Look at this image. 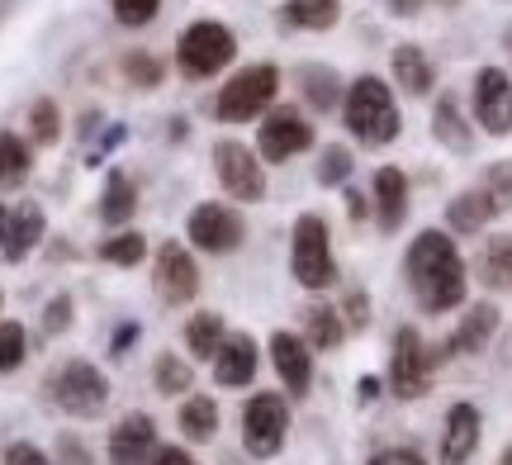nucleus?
<instances>
[{"mask_svg": "<svg viewBox=\"0 0 512 465\" xmlns=\"http://www.w3.org/2000/svg\"><path fill=\"white\" fill-rule=\"evenodd\" d=\"M252 375H256V342L242 333L223 337L219 356H214V380L238 390V385H252Z\"/></svg>", "mask_w": 512, "mask_h": 465, "instance_id": "obj_18", "label": "nucleus"}, {"mask_svg": "<svg viewBox=\"0 0 512 465\" xmlns=\"http://www.w3.org/2000/svg\"><path fill=\"white\" fill-rule=\"evenodd\" d=\"M157 461V423L147 413H128L110 432V465H152Z\"/></svg>", "mask_w": 512, "mask_h": 465, "instance_id": "obj_14", "label": "nucleus"}, {"mask_svg": "<svg viewBox=\"0 0 512 465\" xmlns=\"http://www.w3.org/2000/svg\"><path fill=\"white\" fill-rule=\"evenodd\" d=\"M394 81L408 95H427L437 86V72H432V62H427V53H422L418 43H399L394 48Z\"/></svg>", "mask_w": 512, "mask_h": 465, "instance_id": "obj_20", "label": "nucleus"}, {"mask_svg": "<svg viewBox=\"0 0 512 465\" xmlns=\"http://www.w3.org/2000/svg\"><path fill=\"white\" fill-rule=\"evenodd\" d=\"M5 224H10V209L0 205V247H5Z\"/></svg>", "mask_w": 512, "mask_h": 465, "instance_id": "obj_47", "label": "nucleus"}, {"mask_svg": "<svg viewBox=\"0 0 512 465\" xmlns=\"http://www.w3.org/2000/svg\"><path fill=\"white\" fill-rule=\"evenodd\" d=\"M124 76L133 81V86H143V91H152V86H162V62L152 53H124Z\"/></svg>", "mask_w": 512, "mask_h": 465, "instance_id": "obj_35", "label": "nucleus"}, {"mask_svg": "<svg viewBox=\"0 0 512 465\" xmlns=\"http://www.w3.org/2000/svg\"><path fill=\"white\" fill-rule=\"evenodd\" d=\"M285 24L290 29H309V34H323V29H332L337 19H342V5L337 0H285Z\"/></svg>", "mask_w": 512, "mask_h": 465, "instance_id": "obj_24", "label": "nucleus"}, {"mask_svg": "<svg viewBox=\"0 0 512 465\" xmlns=\"http://www.w3.org/2000/svg\"><path fill=\"white\" fill-rule=\"evenodd\" d=\"M484 190H489V200L498 205V214H503V209H512V162H498V167H489V176H484Z\"/></svg>", "mask_w": 512, "mask_h": 465, "instance_id": "obj_38", "label": "nucleus"}, {"mask_svg": "<svg viewBox=\"0 0 512 465\" xmlns=\"http://www.w3.org/2000/svg\"><path fill=\"white\" fill-rule=\"evenodd\" d=\"M152 465H200V461H195L190 451H181V447H162V451H157V461H152Z\"/></svg>", "mask_w": 512, "mask_h": 465, "instance_id": "obj_43", "label": "nucleus"}, {"mask_svg": "<svg viewBox=\"0 0 512 465\" xmlns=\"http://www.w3.org/2000/svg\"><path fill=\"white\" fill-rule=\"evenodd\" d=\"M299 81H304V95H309L313 110H332V105H337V91H342L337 72H328V67H304Z\"/></svg>", "mask_w": 512, "mask_h": 465, "instance_id": "obj_30", "label": "nucleus"}, {"mask_svg": "<svg viewBox=\"0 0 512 465\" xmlns=\"http://www.w3.org/2000/svg\"><path fill=\"white\" fill-rule=\"evenodd\" d=\"M185 342H190V352H195V356H219V347H223V318L219 314H195V318H190V328H185Z\"/></svg>", "mask_w": 512, "mask_h": 465, "instance_id": "obj_29", "label": "nucleus"}, {"mask_svg": "<svg viewBox=\"0 0 512 465\" xmlns=\"http://www.w3.org/2000/svg\"><path fill=\"white\" fill-rule=\"evenodd\" d=\"M498 465H512V447H508V451H503V461H498Z\"/></svg>", "mask_w": 512, "mask_h": 465, "instance_id": "obj_48", "label": "nucleus"}, {"mask_svg": "<svg viewBox=\"0 0 512 465\" xmlns=\"http://www.w3.org/2000/svg\"><path fill=\"white\" fill-rule=\"evenodd\" d=\"M347 176H351V152L347 148L323 152V162H318V181H323V186H342Z\"/></svg>", "mask_w": 512, "mask_h": 465, "instance_id": "obj_39", "label": "nucleus"}, {"mask_svg": "<svg viewBox=\"0 0 512 465\" xmlns=\"http://www.w3.org/2000/svg\"><path fill=\"white\" fill-rule=\"evenodd\" d=\"M5 465H53V461H48L34 442H10V447H5Z\"/></svg>", "mask_w": 512, "mask_h": 465, "instance_id": "obj_40", "label": "nucleus"}, {"mask_svg": "<svg viewBox=\"0 0 512 465\" xmlns=\"http://www.w3.org/2000/svg\"><path fill=\"white\" fill-rule=\"evenodd\" d=\"M233 57H238V38H233L228 24H214V19L190 24V29L181 34V43H176V62H181V72L195 76V81L219 76Z\"/></svg>", "mask_w": 512, "mask_h": 465, "instance_id": "obj_5", "label": "nucleus"}, {"mask_svg": "<svg viewBox=\"0 0 512 465\" xmlns=\"http://www.w3.org/2000/svg\"><path fill=\"white\" fill-rule=\"evenodd\" d=\"M48 394H53L57 409L72 413V418H100L105 404H110V380H105V371L91 366V361H67V366L53 371Z\"/></svg>", "mask_w": 512, "mask_h": 465, "instance_id": "obj_3", "label": "nucleus"}, {"mask_svg": "<svg viewBox=\"0 0 512 465\" xmlns=\"http://www.w3.org/2000/svg\"><path fill=\"white\" fill-rule=\"evenodd\" d=\"M432 129H437V138L451 152H470V148H475V133H470V124H465V114H460V100H456V95H441V100H437Z\"/></svg>", "mask_w": 512, "mask_h": 465, "instance_id": "obj_23", "label": "nucleus"}, {"mask_svg": "<svg viewBox=\"0 0 512 465\" xmlns=\"http://www.w3.org/2000/svg\"><path fill=\"white\" fill-rule=\"evenodd\" d=\"M479 447V409L475 404H456L446 413V432H441V461L465 465Z\"/></svg>", "mask_w": 512, "mask_h": 465, "instance_id": "obj_16", "label": "nucleus"}, {"mask_svg": "<svg viewBox=\"0 0 512 465\" xmlns=\"http://www.w3.org/2000/svg\"><path fill=\"white\" fill-rule=\"evenodd\" d=\"M475 119L484 133H512V76L503 67H484L475 76Z\"/></svg>", "mask_w": 512, "mask_h": 465, "instance_id": "obj_11", "label": "nucleus"}, {"mask_svg": "<svg viewBox=\"0 0 512 465\" xmlns=\"http://www.w3.org/2000/svg\"><path fill=\"white\" fill-rule=\"evenodd\" d=\"M133 209H138V190H133V181H128L124 171H110L105 200H100V219H105V224H128Z\"/></svg>", "mask_w": 512, "mask_h": 465, "instance_id": "obj_27", "label": "nucleus"}, {"mask_svg": "<svg viewBox=\"0 0 512 465\" xmlns=\"http://www.w3.org/2000/svg\"><path fill=\"white\" fill-rule=\"evenodd\" d=\"M347 129L366 143V148H384L399 138V105H394V91L384 86L380 76H356L347 86Z\"/></svg>", "mask_w": 512, "mask_h": 465, "instance_id": "obj_2", "label": "nucleus"}, {"mask_svg": "<svg viewBox=\"0 0 512 465\" xmlns=\"http://www.w3.org/2000/svg\"><path fill=\"white\" fill-rule=\"evenodd\" d=\"M67 461H72V465H91V461H86V451H81V442H72V437H62V465H67Z\"/></svg>", "mask_w": 512, "mask_h": 465, "instance_id": "obj_44", "label": "nucleus"}, {"mask_svg": "<svg viewBox=\"0 0 512 465\" xmlns=\"http://www.w3.org/2000/svg\"><path fill=\"white\" fill-rule=\"evenodd\" d=\"M498 214V205L489 200V190H465L460 200H451V209H446V224L456 228V233H479V228L489 224Z\"/></svg>", "mask_w": 512, "mask_h": 465, "instance_id": "obj_22", "label": "nucleus"}, {"mask_svg": "<svg viewBox=\"0 0 512 465\" xmlns=\"http://www.w3.org/2000/svg\"><path fill=\"white\" fill-rule=\"evenodd\" d=\"M147 252L143 233H119V238H110L105 247H100V257L110 261V266H138Z\"/></svg>", "mask_w": 512, "mask_h": 465, "instance_id": "obj_34", "label": "nucleus"}, {"mask_svg": "<svg viewBox=\"0 0 512 465\" xmlns=\"http://www.w3.org/2000/svg\"><path fill=\"white\" fill-rule=\"evenodd\" d=\"M242 214L228 205H200L190 214V242L204 252H238L242 247Z\"/></svg>", "mask_w": 512, "mask_h": 465, "instance_id": "obj_12", "label": "nucleus"}, {"mask_svg": "<svg viewBox=\"0 0 512 465\" xmlns=\"http://www.w3.org/2000/svg\"><path fill=\"white\" fill-rule=\"evenodd\" d=\"M275 91H280V72H275L271 62L242 67V72L219 91V100H214V114H219L223 124H247V119H256V114L271 110Z\"/></svg>", "mask_w": 512, "mask_h": 465, "instance_id": "obj_4", "label": "nucleus"}, {"mask_svg": "<svg viewBox=\"0 0 512 465\" xmlns=\"http://www.w3.org/2000/svg\"><path fill=\"white\" fill-rule=\"evenodd\" d=\"M214 171H219V186L233 195V200H261L266 195V171L256 167V152L233 143V138H223L214 143Z\"/></svg>", "mask_w": 512, "mask_h": 465, "instance_id": "obj_8", "label": "nucleus"}, {"mask_svg": "<svg viewBox=\"0 0 512 465\" xmlns=\"http://www.w3.org/2000/svg\"><path fill=\"white\" fill-rule=\"evenodd\" d=\"M67 323H72V299L57 295L53 304H48V314H43V328H48V333H62Z\"/></svg>", "mask_w": 512, "mask_h": 465, "instance_id": "obj_41", "label": "nucleus"}, {"mask_svg": "<svg viewBox=\"0 0 512 465\" xmlns=\"http://www.w3.org/2000/svg\"><path fill=\"white\" fill-rule=\"evenodd\" d=\"M290 266H294V280L304 290H328L337 280V261H332V247H328V224L318 214H304L294 224V242H290Z\"/></svg>", "mask_w": 512, "mask_h": 465, "instance_id": "obj_6", "label": "nucleus"}, {"mask_svg": "<svg viewBox=\"0 0 512 465\" xmlns=\"http://www.w3.org/2000/svg\"><path fill=\"white\" fill-rule=\"evenodd\" d=\"M408 280H413V295L427 314H446L465 299V261H460L456 242L446 238L441 228H427L413 238L408 247Z\"/></svg>", "mask_w": 512, "mask_h": 465, "instance_id": "obj_1", "label": "nucleus"}, {"mask_svg": "<svg viewBox=\"0 0 512 465\" xmlns=\"http://www.w3.org/2000/svg\"><path fill=\"white\" fill-rule=\"evenodd\" d=\"M256 148H261L266 162H290L299 152H309L313 148L309 119L299 110H271L261 119V129H256Z\"/></svg>", "mask_w": 512, "mask_h": 465, "instance_id": "obj_10", "label": "nucleus"}, {"mask_svg": "<svg viewBox=\"0 0 512 465\" xmlns=\"http://www.w3.org/2000/svg\"><path fill=\"white\" fill-rule=\"evenodd\" d=\"M342 333H347V328H342V314H337L332 304H313L309 309V342L313 347H323V352H328V347L342 342Z\"/></svg>", "mask_w": 512, "mask_h": 465, "instance_id": "obj_31", "label": "nucleus"}, {"mask_svg": "<svg viewBox=\"0 0 512 465\" xmlns=\"http://www.w3.org/2000/svg\"><path fill=\"white\" fill-rule=\"evenodd\" d=\"M351 323H356V328L366 323V299L361 295H351Z\"/></svg>", "mask_w": 512, "mask_h": 465, "instance_id": "obj_46", "label": "nucleus"}, {"mask_svg": "<svg viewBox=\"0 0 512 465\" xmlns=\"http://www.w3.org/2000/svg\"><path fill=\"white\" fill-rule=\"evenodd\" d=\"M271 361L280 380H285V390L299 399V394H309L313 385V356H309V342H299L294 333H275L271 337Z\"/></svg>", "mask_w": 512, "mask_h": 465, "instance_id": "obj_15", "label": "nucleus"}, {"mask_svg": "<svg viewBox=\"0 0 512 465\" xmlns=\"http://www.w3.org/2000/svg\"><path fill=\"white\" fill-rule=\"evenodd\" d=\"M157 390L162 394H185L190 390V366H181V356H157Z\"/></svg>", "mask_w": 512, "mask_h": 465, "instance_id": "obj_36", "label": "nucleus"}, {"mask_svg": "<svg viewBox=\"0 0 512 465\" xmlns=\"http://www.w3.org/2000/svg\"><path fill=\"white\" fill-rule=\"evenodd\" d=\"M432 361L422 347V337L413 328H399L394 333V361H389V385L399 399H422L427 394V380H432Z\"/></svg>", "mask_w": 512, "mask_h": 465, "instance_id": "obj_9", "label": "nucleus"}, {"mask_svg": "<svg viewBox=\"0 0 512 465\" xmlns=\"http://www.w3.org/2000/svg\"><path fill=\"white\" fill-rule=\"evenodd\" d=\"M285 432H290V409L280 394H252L247 409H242V442L256 461H271L275 451L285 447Z\"/></svg>", "mask_w": 512, "mask_h": 465, "instance_id": "obj_7", "label": "nucleus"}, {"mask_svg": "<svg viewBox=\"0 0 512 465\" xmlns=\"http://www.w3.org/2000/svg\"><path fill=\"white\" fill-rule=\"evenodd\" d=\"M389 10L408 19V15H418V10H422V0H389Z\"/></svg>", "mask_w": 512, "mask_h": 465, "instance_id": "obj_45", "label": "nucleus"}, {"mask_svg": "<svg viewBox=\"0 0 512 465\" xmlns=\"http://www.w3.org/2000/svg\"><path fill=\"white\" fill-rule=\"evenodd\" d=\"M181 432L190 442H209L219 432V404L209 394H190L181 404Z\"/></svg>", "mask_w": 512, "mask_h": 465, "instance_id": "obj_26", "label": "nucleus"}, {"mask_svg": "<svg viewBox=\"0 0 512 465\" xmlns=\"http://www.w3.org/2000/svg\"><path fill=\"white\" fill-rule=\"evenodd\" d=\"M479 276L494 290H512V238H494L479 252Z\"/></svg>", "mask_w": 512, "mask_h": 465, "instance_id": "obj_28", "label": "nucleus"}, {"mask_svg": "<svg viewBox=\"0 0 512 465\" xmlns=\"http://www.w3.org/2000/svg\"><path fill=\"white\" fill-rule=\"evenodd\" d=\"M29 129H34V143H57V133H62V114H57V105L43 95V100H34V110H29Z\"/></svg>", "mask_w": 512, "mask_h": 465, "instance_id": "obj_33", "label": "nucleus"}, {"mask_svg": "<svg viewBox=\"0 0 512 465\" xmlns=\"http://www.w3.org/2000/svg\"><path fill=\"white\" fill-rule=\"evenodd\" d=\"M408 214V176L399 167H380L375 171V219L384 233H394Z\"/></svg>", "mask_w": 512, "mask_h": 465, "instance_id": "obj_19", "label": "nucleus"}, {"mask_svg": "<svg viewBox=\"0 0 512 465\" xmlns=\"http://www.w3.org/2000/svg\"><path fill=\"white\" fill-rule=\"evenodd\" d=\"M48 233V219H43V209L38 205H15L10 209V224H5V261H24L34 252L38 242Z\"/></svg>", "mask_w": 512, "mask_h": 465, "instance_id": "obj_17", "label": "nucleus"}, {"mask_svg": "<svg viewBox=\"0 0 512 465\" xmlns=\"http://www.w3.org/2000/svg\"><path fill=\"white\" fill-rule=\"evenodd\" d=\"M24 356H29V333L19 328L15 318H0V375L19 371Z\"/></svg>", "mask_w": 512, "mask_h": 465, "instance_id": "obj_32", "label": "nucleus"}, {"mask_svg": "<svg viewBox=\"0 0 512 465\" xmlns=\"http://www.w3.org/2000/svg\"><path fill=\"white\" fill-rule=\"evenodd\" d=\"M29 167H34L29 143L19 133H0V190H19L29 181Z\"/></svg>", "mask_w": 512, "mask_h": 465, "instance_id": "obj_25", "label": "nucleus"}, {"mask_svg": "<svg viewBox=\"0 0 512 465\" xmlns=\"http://www.w3.org/2000/svg\"><path fill=\"white\" fill-rule=\"evenodd\" d=\"M157 295L166 304H190L200 295V266H195V257L185 252L181 242H166L162 257H157Z\"/></svg>", "mask_w": 512, "mask_h": 465, "instance_id": "obj_13", "label": "nucleus"}, {"mask_svg": "<svg viewBox=\"0 0 512 465\" xmlns=\"http://www.w3.org/2000/svg\"><path fill=\"white\" fill-rule=\"evenodd\" d=\"M494 328H498V309L494 304H475L470 314L460 318V328L451 333L446 352H479V347L494 337Z\"/></svg>", "mask_w": 512, "mask_h": 465, "instance_id": "obj_21", "label": "nucleus"}, {"mask_svg": "<svg viewBox=\"0 0 512 465\" xmlns=\"http://www.w3.org/2000/svg\"><path fill=\"white\" fill-rule=\"evenodd\" d=\"M370 465H427V461H422L413 447H389V451H380V456H370Z\"/></svg>", "mask_w": 512, "mask_h": 465, "instance_id": "obj_42", "label": "nucleus"}, {"mask_svg": "<svg viewBox=\"0 0 512 465\" xmlns=\"http://www.w3.org/2000/svg\"><path fill=\"white\" fill-rule=\"evenodd\" d=\"M157 10H162V0H114V19H119L124 29H143V24H152Z\"/></svg>", "mask_w": 512, "mask_h": 465, "instance_id": "obj_37", "label": "nucleus"}]
</instances>
